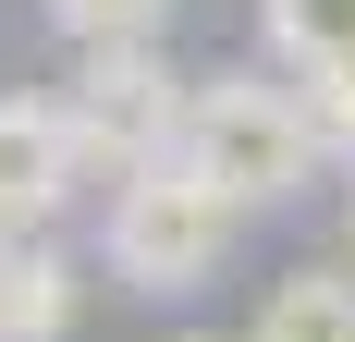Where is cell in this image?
I'll use <instances>...</instances> for the list:
<instances>
[{
	"mask_svg": "<svg viewBox=\"0 0 355 342\" xmlns=\"http://www.w3.org/2000/svg\"><path fill=\"white\" fill-rule=\"evenodd\" d=\"M172 159L196 171L233 220H257V208H294V196H306V183L331 171V147H319V123H306V98H294L282 73L233 62V73H196Z\"/></svg>",
	"mask_w": 355,
	"mask_h": 342,
	"instance_id": "6da1fadb",
	"label": "cell"
},
{
	"mask_svg": "<svg viewBox=\"0 0 355 342\" xmlns=\"http://www.w3.org/2000/svg\"><path fill=\"white\" fill-rule=\"evenodd\" d=\"M233 208L196 183L184 159H147L110 183V220H98V269L123 281V294H147V306H172V294H209L220 269H233Z\"/></svg>",
	"mask_w": 355,
	"mask_h": 342,
	"instance_id": "7a4b0ae2",
	"label": "cell"
},
{
	"mask_svg": "<svg viewBox=\"0 0 355 342\" xmlns=\"http://www.w3.org/2000/svg\"><path fill=\"white\" fill-rule=\"evenodd\" d=\"M184 98H196V73H172L159 37L147 49H73V73H62V110H73V135H86V159L110 183L184 147Z\"/></svg>",
	"mask_w": 355,
	"mask_h": 342,
	"instance_id": "3957f363",
	"label": "cell"
},
{
	"mask_svg": "<svg viewBox=\"0 0 355 342\" xmlns=\"http://www.w3.org/2000/svg\"><path fill=\"white\" fill-rule=\"evenodd\" d=\"M86 135H73V110L62 98H0V233H49L73 196H86Z\"/></svg>",
	"mask_w": 355,
	"mask_h": 342,
	"instance_id": "277c9868",
	"label": "cell"
},
{
	"mask_svg": "<svg viewBox=\"0 0 355 342\" xmlns=\"http://www.w3.org/2000/svg\"><path fill=\"white\" fill-rule=\"evenodd\" d=\"M257 49H270L282 86L355 73V0H257Z\"/></svg>",
	"mask_w": 355,
	"mask_h": 342,
	"instance_id": "5b68a950",
	"label": "cell"
},
{
	"mask_svg": "<svg viewBox=\"0 0 355 342\" xmlns=\"http://www.w3.org/2000/svg\"><path fill=\"white\" fill-rule=\"evenodd\" d=\"M73 306H86V269H73L49 233L12 244V281H0V342H62Z\"/></svg>",
	"mask_w": 355,
	"mask_h": 342,
	"instance_id": "8992f818",
	"label": "cell"
},
{
	"mask_svg": "<svg viewBox=\"0 0 355 342\" xmlns=\"http://www.w3.org/2000/svg\"><path fill=\"white\" fill-rule=\"evenodd\" d=\"M245 342H355V269H282L257 294Z\"/></svg>",
	"mask_w": 355,
	"mask_h": 342,
	"instance_id": "52a82bcc",
	"label": "cell"
},
{
	"mask_svg": "<svg viewBox=\"0 0 355 342\" xmlns=\"http://www.w3.org/2000/svg\"><path fill=\"white\" fill-rule=\"evenodd\" d=\"M184 0H37V25L62 37V49H147V37H172Z\"/></svg>",
	"mask_w": 355,
	"mask_h": 342,
	"instance_id": "ba28073f",
	"label": "cell"
},
{
	"mask_svg": "<svg viewBox=\"0 0 355 342\" xmlns=\"http://www.w3.org/2000/svg\"><path fill=\"white\" fill-rule=\"evenodd\" d=\"M294 98H306V123H319L331 171H355V73H319V86H294Z\"/></svg>",
	"mask_w": 355,
	"mask_h": 342,
	"instance_id": "9c48e42d",
	"label": "cell"
},
{
	"mask_svg": "<svg viewBox=\"0 0 355 342\" xmlns=\"http://www.w3.org/2000/svg\"><path fill=\"white\" fill-rule=\"evenodd\" d=\"M12 244H25V233H0V281H12Z\"/></svg>",
	"mask_w": 355,
	"mask_h": 342,
	"instance_id": "30bf717a",
	"label": "cell"
},
{
	"mask_svg": "<svg viewBox=\"0 0 355 342\" xmlns=\"http://www.w3.org/2000/svg\"><path fill=\"white\" fill-rule=\"evenodd\" d=\"M172 342H220V330H172Z\"/></svg>",
	"mask_w": 355,
	"mask_h": 342,
	"instance_id": "8fae6325",
	"label": "cell"
},
{
	"mask_svg": "<svg viewBox=\"0 0 355 342\" xmlns=\"http://www.w3.org/2000/svg\"><path fill=\"white\" fill-rule=\"evenodd\" d=\"M343 183H355V171H343ZM343 220H355V196H343Z\"/></svg>",
	"mask_w": 355,
	"mask_h": 342,
	"instance_id": "7c38bea8",
	"label": "cell"
}]
</instances>
